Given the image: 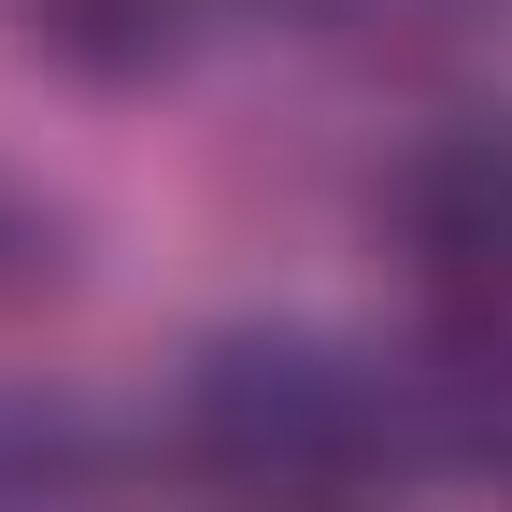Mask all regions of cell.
<instances>
[{
  "mask_svg": "<svg viewBox=\"0 0 512 512\" xmlns=\"http://www.w3.org/2000/svg\"><path fill=\"white\" fill-rule=\"evenodd\" d=\"M384 214H399V242H413L456 299L512 285V114H441L427 143L399 157Z\"/></svg>",
  "mask_w": 512,
  "mask_h": 512,
  "instance_id": "cell-2",
  "label": "cell"
},
{
  "mask_svg": "<svg viewBox=\"0 0 512 512\" xmlns=\"http://www.w3.org/2000/svg\"><path fill=\"white\" fill-rule=\"evenodd\" d=\"M29 57H57L86 86H143L185 57V0H29Z\"/></svg>",
  "mask_w": 512,
  "mask_h": 512,
  "instance_id": "cell-4",
  "label": "cell"
},
{
  "mask_svg": "<svg viewBox=\"0 0 512 512\" xmlns=\"http://www.w3.org/2000/svg\"><path fill=\"white\" fill-rule=\"evenodd\" d=\"M413 427H427V456L512 484V285L456 299V313L427 328V356H413Z\"/></svg>",
  "mask_w": 512,
  "mask_h": 512,
  "instance_id": "cell-3",
  "label": "cell"
},
{
  "mask_svg": "<svg viewBox=\"0 0 512 512\" xmlns=\"http://www.w3.org/2000/svg\"><path fill=\"white\" fill-rule=\"evenodd\" d=\"M100 427L72 399H15L0 384V512H100Z\"/></svg>",
  "mask_w": 512,
  "mask_h": 512,
  "instance_id": "cell-5",
  "label": "cell"
},
{
  "mask_svg": "<svg viewBox=\"0 0 512 512\" xmlns=\"http://www.w3.org/2000/svg\"><path fill=\"white\" fill-rule=\"evenodd\" d=\"M399 427L413 399L313 328H228L171 384V441L228 512H370L399 470Z\"/></svg>",
  "mask_w": 512,
  "mask_h": 512,
  "instance_id": "cell-1",
  "label": "cell"
},
{
  "mask_svg": "<svg viewBox=\"0 0 512 512\" xmlns=\"http://www.w3.org/2000/svg\"><path fill=\"white\" fill-rule=\"evenodd\" d=\"M313 43H356V57H413V43H470L498 0H285Z\"/></svg>",
  "mask_w": 512,
  "mask_h": 512,
  "instance_id": "cell-6",
  "label": "cell"
}]
</instances>
